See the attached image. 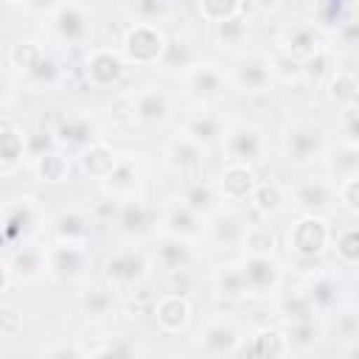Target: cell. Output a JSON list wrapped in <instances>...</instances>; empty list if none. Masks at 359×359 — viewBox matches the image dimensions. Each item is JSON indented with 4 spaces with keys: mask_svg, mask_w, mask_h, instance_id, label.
Wrapping results in <instances>:
<instances>
[{
    "mask_svg": "<svg viewBox=\"0 0 359 359\" xmlns=\"http://www.w3.org/2000/svg\"><path fill=\"white\" fill-rule=\"evenodd\" d=\"M328 135L314 121H292L280 132V154L294 168H309L323 160L328 149Z\"/></svg>",
    "mask_w": 359,
    "mask_h": 359,
    "instance_id": "3",
    "label": "cell"
},
{
    "mask_svg": "<svg viewBox=\"0 0 359 359\" xmlns=\"http://www.w3.org/2000/svg\"><path fill=\"white\" fill-rule=\"evenodd\" d=\"M238 269L250 300H272L283 289V264L275 255H241Z\"/></svg>",
    "mask_w": 359,
    "mask_h": 359,
    "instance_id": "11",
    "label": "cell"
},
{
    "mask_svg": "<svg viewBox=\"0 0 359 359\" xmlns=\"http://www.w3.org/2000/svg\"><path fill=\"white\" fill-rule=\"evenodd\" d=\"M194 247L196 244H191V241H180V238H171V236H154V247L149 250L151 266L165 272V275H182L196 261Z\"/></svg>",
    "mask_w": 359,
    "mask_h": 359,
    "instance_id": "24",
    "label": "cell"
},
{
    "mask_svg": "<svg viewBox=\"0 0 359 359\" xmlns=\"http://www.w3.org/2000/svg\"><path fill=\"white\" fill-rule=\"evenodd\" d=\"M25 163V132L14 123H0V165L14 168Z\"/></svg>",
    "mask_w": 359,
    "mask_h": 359,
    "instance_id": "46",
    "label": "cell"
},
{
    "mask_svg": "<svg viewBox=\"0 0 359 359\" xmlns=\"http://www.w3.org/2000/svg\"><path fill=\"white\" fill-rule=\"evenodd\" d=\"M247 202L252 205V210H255L258 216L275 219V216L286 213V208H289V191H286L283 185L272 182V180H269V182H261V180H258V185H255V191L250 194Z\"/></svg>",
    "mask_w": 359,
    "mask_h": 359,
    "instance_id": "38",
    "label": "cell"
},
{
    "mask_svg": "<svg viewBox=\"0 0 359 359\" xmlns=\"http://www.w3.org/2000/svg\"><path fill=\"white\" fill-rule=\"evenodd\" d=\"M331 65H334V50H331V48L323 50V53H317V56H311V59H306V62L300 65L303 81H309V84H323V81L328 79V73L334 70Z\"/></svg>",
    "mask_w": 359,
    "mask_h": 359,
    "instance_id": "50",
    "label": "cell"
},
{
    "mask_svg": "<svg viewBox=\"0 0 359 359\" xmlns=\"http://www.w3.org/2000/svg\"><path fill=\"white\" fill-rule=\"evenodd\" d=\"M244 227H247L244 216L238 210H233L230 205H224L205 219V238L202 241H208L216 250H238Z\"/></svg>",
    "mask_w": 359,
    "mask_h": 359,
    "instance_id": "26",
    "label": "cell"
},
{
    "mask_svg": "<svg viewBox=\"0 0 359 359\" xmlns=\"http://www.w3.org/2000/svg\"><path fill=\"white\" fill-rule=\"evenodd\" d=\"M25 331V317L17 306L0 303V339H17Z\"/></svg>",
    "mask_w": 359,
    "mask_h": 359,
    "instance_id": "51",
    "label": "cell"
},
{
    "mask_svg": "<svg viewBox=\"0 0 359 359\" xmlns=\"http://www.w3.org/2000/svg\"><path fill=\"white\" fill-rule=\"evenodd\" d=\"M11 269H8V261H0V294H6L11 289Z\"/></svg>",
    "mask_w": 359,
    "mask_h": 359,
    "instance_id": "61",
    "label": "cell"
},
{
    "mask_svg": "<svg viewBox=\"0 0 359 359\" xmlns=\"http://www.w3.org/2000/svg\"><path fill=\"white\" fill-rule=\"evenodd\" d=\"M79 314L90 323V325H107L121 314V294L112 286H81L79 297H76Z\"/></svg>",
    "mask_w": 359,
    "mask_h": 359,
    "instance_id": "22",
    "label": "cell"
},
{
    "mask_svg": "<svg viewBox=\"0 0 359 359\" xmlns=\"http://www.w3.org/2000/svg\"><path fill=\"white\" fill-rule=\"evenodd\" d=\"M45 224H48V216L39 196L20 194L0 208V244L20 247L28 241H36L45 233Z\"/></svg>",
    "mask_w": 359,
    "mask_h": 359,
    "instance_id": "1",
    "label": "cell"
},
{
    "mask_svg": "<svg viewBox=\"0 0 359 359\" xmlns=\"http://www.w3.org/2000/svg\"><path fill=\"white\" fill-rule=\"evenodd\" d=\"M22 81H25L34 93H50V90H56V87L62 84V65H59L50 53H45Z\"/></svg>",
    "mask_w": 359,
    "mask_h": 359,
    "instance_id": "45",
    "label": "cell"
},
{
    "mask_svg": "<svg viewBox=\"0 0 359 359\" xmlns=\"http://www.w3.org/2000/svg\"><path fill=\"white\" fill-rule=\"evenodd\" d=\"M250 3H252V8L261 11V14H275V11L283 6V0H250Z\"/></svg>",
    "mask_w": 359,
    "mask_h": 359,
    "instance_id": "60",
    "label": "cell"
},
{
    "mask_svg": "<svg viewBox=\"0 0 359 359\" xmlns=\"http://www.w3.org/2000/svg\"><path fill=\"white\" fill-rule=\"evenodd\" d=\"M351 20V0H320V14H317V25L331 34L337 31L342 22Z\"/></svg>",
    "mask_w": 359,
    "mask_h": 359,
    "instance_id": "48",
    "label": "cell"
},
{
    "mask_svg": "<svg viewBox=\"0 0 359 359\" xmlns=\"http://www.w3.org/2000/svg\"><path fill=\"white\" fill-rule=\"evenodd\" d=\"M48 28H50V36L65 45V48H79V45H87L95 34V20H93V11L76 0H62L50 8L48 14Z\"/></svg>",
    "mask_w": 359,
    "mask_h": 359,
    "instance_id": "5",
    "label": "cell"
},
{
    "mask_svg": "<svg viewBox=\"0 0 359 359\" xmlns=\"http://www.w3.org/2000/svg\"><path fill=\"white\" fill-rule=\"evenodd\" d=\"M213 182H216V191H219L222 202L230 205V208H236V205L247 202L250 194L255 191V185H258V171H255V165H250V163L224 160V165H222V171H219V177H216Z\"/></svg>",
    "mask_w": 359,
    "mask_h": 359,
    "instance_id": "19",
    "label": "cell"
},
{
    "mask_svg": "<svg viewBox=\"0 0 359 359\" xmlns=\"http://www.w3.org/2000/svg\"><path fill=\"white\" fill-rule=\"evenodd\" d=\"M42 56H45V45L39 39H17L6 50V65L17 79H25Z\"/></svg>",
    "mask_w": 359,
    "mask_h": 359,
    "instance_id": "40",
    "label": "cell"
},
{
    "mask_svg": "<svg viewBox=\"0 0 359 359\" xmlns=\"http://www.w3.org/2000/svg\"><path fill=\"white\" fill-rule=\"evenodd\" d=\"M45 261H48V278L62 286L84 283L93 269V255H90L87 244L50 241V244H45Z\"/></svg>",
    "mask_w": 359,
    "mask_h": 359,
    "instance_id": "6",
    "label": "cell"
},
{
    "mask_svg": "<svg viewBox=\"0 0 359 359\" xmlns=\"http://www.w3.org/2000/svg\"><path fill=\"white\" fill-rule=\"evenodd\" d=\"M143 182H146V168L140 154L126 151L118 157V163L112 165V171L98 182L104 199L112 202H123V199H135L143 194Z\"/></svg>",
    "mask_w": 359,
    "mask_h": 359,
    "instance_id": "13",
    "label": "cell"
},
{
    "mask_svg": "<svg viewBox=\"0 0 359 359\" xmlns=\"http://www.w3.org/2000/svg\"><path fill=\"white\" fill-rule=\"evenodd\" d=\"M331 241V219L300 213L286 230V250L292 258H323Z\"/></svg>",
    "mask_w": 359,
    "mask_h": 359,
    "instance_id": "9",
    "label": "cell"
},
{
    "mask_svg": "<svg viewBox=\"0 0 359 359\" xmlns=\"http://www.w3.org/2000/svg\"><path fill=\"white\" fill-rule=\"evenodd\" d=\"M42 356H73V359H81V356H87V348L76 345V342H56V345L42 348Z\"/></svg>",
    "mask_w": 359,
    "mask_h": 359,
    "instance_id": "58",
    "label": "cell"
},
{
    "mask_svg": "<svg viewBox=\"0 0 359 359\" xmlns=\"http://www.w3.org/2000/svg\"><path fill=\"white\" fill-rule=\"evenodd\" d=\"M154 222H157V210L151 205H146L143 196L118 202L115 216H112V224H115L118 236L132 238V241H140V238L151 236L154 233Z\"/></svg>",
    "mask_w": 359,
    "mask_h": 359,
    "instance_id": "20",
    "label": "cell"
},
{
    "mask_svg": "<svg viewBox=\"0 0 359 359\" xmlns=\"http://www.w3.org/2000/svg\"><path fill=\"white\" fill-rule=\"evenodd\" d=\"M31 174L36 182L42 185H65L73 174V154H67L65 149L53 146L48 151H42L39 157H34L31 163Z\"/></svg>",
    "mask_w": 359,
    "mask_h": 359,
    "instance_id": "32",
    "label": "cell"
},
{
    "mask_svg": "<svg viewBox=\"0 0 359 359\" xmlns=\"http://www.w3.org/2000/svg\"><path fill=\"white\" fill-rule=\"evenodd\" d=\"M180 199L194 210L199 213L202 219H208L210 213H216L219 208H224L219 191H216V182L213 180H199V177H191L182 191H180Z\"/></svg>",
    "mask_w": 359,
    "mask_h": 359,
    "instance_id": "35",
    "label": "cell"
},
{
    "mask_svg": "<svg viewBox=\"0 0 359 359\" xmlns=\"http://www.w3.org/2000/svg\"><path fill=\"white\" fill-rule=\"evenodd\" d=\"M328 250L334 252V258H337L339 266L356 269V264H359V227L356 224H345L339 230L331 227Z\"/></svg>",
    "mask_w": 359,
    "mask_h": 359,
    "instance_id": "43",
    "label": "cell"
},
{
    "mask_svg": "<svg viewBox=\"0 0 359 359\" xmlns=\"http://www.w3.org/2000/svg\"><path fill=\"white\" fill-rule=\"evenodd\" d=\"M272 300H278V306H275V314H278V320L286 325V323H297V320H311V317H317V311L311 309V303H309V297L303 294V289H297V292H286V294H275Z\"/></svg>",
    "mask_w": 359,
    "mask_h": 359,
    "instance_id": "44",
    "label": "cell"
},
{
    "mask_svg": "<svg viewBox=\"0 0 359 359\" xmlns=\"http://www.w3.org/2000/svg\"><path fill=\"white\" fill-rule=\"evenodd\" d=\"M345 289H342V283L337 280V275L334 272H328V269H320V272H314L311 278H306L303 280V294L309 297V303H311V309L317 311V317H331L337 309H342V303H345V294H342Z\"/></svg>",
    "mask_w": 359,
    "mask_h": 359,
    "instance_id": "25",
    "label": "cell"
},
{
    "mask_svg": "<svg viewBox=\"0 0 359 359\" xmlns=\"http://www.w3.org/2000/svg\"><path fill=\"white\" fill-rule=\"evenodd\" d=\"M8 269H11V280L14 283H36L42 278H48V261H45V247L39 241H28L14 247L11 258H8Z\"/></svg>",
    "mask_w": 359,
    "mask_h": 359,
    "instance_id": "29",
    "label": "cell"
},
{
    "mask_svg": "<svg viewBox=\"0 0 359 359\" xmlns=\"http://www.w3.org/2000/svg\"><path fill=\"white\" fill-rule=\"evenodd\" d=\"M180 79H182L185 93H188L196 104H202V107L219 101V98L224 95V90H227V76H224V70H222L219 65L202 62V59H199V62H188V65L180 70Z\"/></svg>",
    "mask_w": 359,
    "mask_h": 359,
    "instance_id": "14",
    "label": "cell"
},
{
    "mask_svg": "<svg viewBox=\"0 0 359 359\" xmlns=\"http://www.w3.org/2000/svg\"><path fill=\"white\" fill-rule=\"evenodd\" d=\"M123 11L132 22H154L160 25L171 14V0H121Z\"/></svg>",
    "mask_w": 359,
    "mask_h": 359,
    "instance_id": "47",
    "label": "cell"
},
{
    "mask_svg": "<svg viewBox=\"0 0 359 359\" xmlns=\"http://www.w3.org/2000/svg\"><path fill=\"white\" fill-rule=\"evenodd\" d=\"M247 39H250V20L244 11L213 25V42L222 50H241L247 45Z\"/></svg>",
    "mask_w": 359,
    "mask_h": 359,
    "instance_id": "42",
    "label": "cell"
},
{
    "mask_svg": "<svg viewBox=\"0 0 359 359\" xmlns=\"http://www.w3.org/2000/svg\"><path fill=\"white\" fill-rule=\"evenodd\" d=\"M109 112L118 123L123 126H135V115H132V101H129V93H121L112 104H109Z\"/></svg>",
    "mask_w": 359,
    "mask_h": 359,
    "instance_id": "57",
    "label": "cell"
},
{
    "mask_svg": "<svg viewBox=\"0 0 359 359\" xmlns=\"http://www.w3.org/2000/svg\"><path fill=\"white\" fill-rule=\"evenodd\" d=\"M224 76H227V87H233L241 95H261V93H269L275 84L269 53H261V50L238 53Z\"/></svg>",
    "mask_w": 359,
    "mask_h": 359,
    "instance_id": "10",
    "label": "cell"
},
{
    "mask_svg": "<svg viewBox=\"0 0 359 359\" xmlns=\"http://www.w3.org/2000/svg\"><path fill=\"white\" fill-rule=\"evenodd\" d=\"M269 62H272V73H275V81H278V79H280V81H286V84H292V81H303V73H300V62H294V59L283 56L280 50L269 53Z\"/></svg>",
    "mask_w": 359,
    "mask_h": 359,
    "instance_id": "52",
    "label": "cell"
},
{
    "mask_svg": "<svg viewBox=\"0 0 359 359\" xmlns=\"http://www.w3.org/2000/svg\"><path fill=\"white\" fill-rule=\"evenodd\" d=\"M219 149H222L224 160L258 165L266 157V129L252 121H233L224 126Z\"/></svg>",
    "mask_w": 359,
    "mask_h": 359,
    "instance_id": "8",
    "label": "cell"
},
{
    "mask_svg": "<svg viewBox=\"0 0 359 359\" xmlns=\"http://www.w3.org/2000/svg\"><path fill=\"white\" fill-rule=\"evenodd\" d=\"M101 275H104L107 286H112L118 294H126V292H135L140 283L149 280L151 258L137 241H126L104 258Z\"/></svg>",
    "mask_w": 359,
    "mask_h": 359,
    "instance_id": "2",
    "label": "cell"
},
{
    "mask_svg": "<svg viewBox=\"0 0 359 359\" xmlns=\"http://www.w3.org/2000/svg\"><path fill=\"white\" fill-rule=\"evenodd\" d=\"M118 157H121V151L112 143H107L104 137H95L90 146H84L79 154H73L79 171L87 180H95V182H101L112 171V165L118 163Z\"/></svg>",
    "mask_w": 359,
    "mask_h": 359,
    "instance_id": "31",
    "label": "cell"
},
{
    "mask_svg": "<svg viewBox=\"0 0 359 359\" xmlns=\"http://www.w3.org/2000/svg\"><path fill=\"white\" fill-rule=\"evenodd\" d=\"M238 250L244 255H275V250H278L275 227L269 222H247Z\"/></svg>",
    "mask_w": 359,
    "mask_h": 359,
    "instance_id": "41",
    "label": "cell"
},
{
    "mask_svg": "<svg viewBox=\"0 0 359 359\" xmlns=\"http://www.w3.org/2000/svg\"><path fill=\"white\" fill-rule=\"evenodd\" d=\"M244 325L230 317V314H213L202 323V328L196 331V351L202 356L210 359H222V356H238L241 345H244Z\"/></svg>",
    "mask_w": 359,
    "mask_h": 359,
    "instance_id": "7",
    "label": "cell"
},
{
    "mask_svg": "<svg viewBox=\"0 0 359 359\" xmlns=\"http://www.w3.org/2000/svg\"><path fill=\"white\" fill-rule=\"evenodd\" d=\"M129 73V65L126 59L121 56L118 48H90L87 56H84V79L90 87L95 90H112L118 87Z\"/></svg>",
    "mask_w": 359,
    "mask_h": 359,
    "instance_id": "16",
    "label": "cell"
},
{
    "mask_svg": "<svg viewBox=\"0 0 359 359\" xmlns=\"http://www.w3.org/2000/svg\"><path fill=\"white\" fill-rule=\"evenodd\" d=\"M205 157H208V149H202L199 143H194L191 137H185L182 132L171 135L163 146V160L165 165L182 177V180H191V177H199L202 165H205Z\"/></svg>",
    "mask_w": 359,
    "mask_h": 359,
    "instance_id": "23",
    "label": "cell"
},
{
    "mask_svg": "<svg viewBox=\"0 0 359 359\" xmlns=\"http://www.w3.org/2000/svg\"><path fill=\"white\" fill-rule=\"evenodd\" d=\"M196 8H199V17L210 25L244 11V0H196Z\"/></svg>",
    "mask_w": 359,
    "mask_h": 359,
    "instance_id": "49",
    "label": "cell"
},
{
    "mask_svg": "<svg viewBox=\"0 0 359 359\" xmlns=\"http://www.w3.org/2000/svg\"><path fill=\"white\" fill-rule=\"evenodd\" d=\"M50 135H53V143L59 149H65L67 154H79L84 146H90L95 137H101L95 121L84 112H73V115L59 118L56 126L50 129Z\"/></svg>",
    "mask_w": 359,
    "mask_h": 359,
    "instance_id": "27",
    "label": "cell"
},
{
    "mask_svg": "<svg viewBox=\"0 0 359 359\" xmlns=\"http://www.w3.org/2000/svg\"><path fill=\"white\" fill-rule=\"evenodd\" d=\"M151 317L157 323V328L168 337H180L188 331L191 320H194V303L188 294L182 292H165L154 300L151 306Z\"/></svg>",
    "mask_w": 359,
    "mask_h": 359,
    "instance_id": "21",
    "label": "cell"
},
{
    "mask_svg": "<svg viewBox=\"0 0 359 359\" xmlns=\"http://www.w3.org/2000/svg\"><path fill=\"white\" fill-rule=\"evenodd\" d=\"M50 241H70V244H90L93 236V216L81 208H65L45 224Z\"/></svg>",
    "mask_w": 359,
    "mask_h": 359,
    "instance_id": "28",
    "label": "cell"
},
{
    "mask_svg": "<svg viewBox=\"0 0 359 359\" xmlns=\"http://www.w3.org/2000/svg\"><path fill=\"white\" fill-rule=\"evenodd\" d=\"M283 331H286V342H289V351L292 353H309V351H314L325 339V323H323V317L286 323Z\"/></svg>",
    "mask_w": 359,
    "mask_h": 359,
    "instance_id": "39",
    "label": "cell"
},
{
    "mask_svg": "<svg viewBox=\"0 0 359 359\" xmlns=\"http://www.w3.org/2000/svg\"><path fill=\"white\" fill-rule=\"evenodd\" d=\"M14 95H17L14 79H11L6 70H0V109H6V107L14 101Z\"/></svg>",
    "mask_w": 359,
    "mask_h": 359,
    "instance_id": "59",
    "label": "cell"
},
{
    "mask_svg": "<svg viewBox=\"0 0 359 359\" xmlns=\"http://www.w3.org/2000/svg\"><path fill=\"white\" fill-rule=\"evenodd\" d=\"M56 143H53V135H50V129H39V132H31V135H25V163H31L34 157H39L42 151H48V149H53Z\"/></svg>",
    "mask_w": 359,
    "mask_h": 359,
    "instance_id": "55",
    "label": "cell"
},
{
    "mask_svg": "<svg viewBox=\"0 0 359 359\" xmlns=\"http://www.w3.org/2000/svg\"><path fill=\"white\" fill-rule=\"evenodd\" d=\"M137 348L126 342V337H112L98 345H87V356H132Z\"/></svg>",
    "mask_w": 359,
    "mask_h": 359,
    "instance_id": "54",
    "label": "cell"
},
{
    "mask_svg": "<svg viewBox=\"0 0 359 359\" xmlns=\"http://www.w3.org/2000/svg\"><path fill=\"white\" fill-rule=\"evenodd\" d=\"M210 289L219 300L224 303H244L250 300L247 294V283L241 278V269H238V261L233 264H219L213 272H210Z\"/></svg>",
    "mask_w": 359,
    "mask_h": 359,
    "instance_id": "37",
    "label": "cell"
},
{
    "mask_svg": "<svg viewBox=\"0 0 359 359\" xmlns=\"http://www.w3.org/2000/svg\"><path fill=\"white\" fill-rule=\"evenodd\" d=\"M320 163L325 165V180H331L334 185L348 177H356L359 174V143H348V140L328 143Z\"/></svg>",
    "mask_w": 359,
    "mask_h": 359,
    "instance_id": "34",
    "label": "cell"
},
{
    "mask_svg": "<svg viewBox=\"0 0 359 359\" xmlns=\"http://www.w3.org/2000/svg\"><path fill=\"white\" fill-rule=\"evenodd\" d=\"M289 205H294L300 213L314 216H334L337 213V185L325 177H303L289 188Z\"/></svg>",
    "mask_w": 359,
    "mask_h": 359,
    "instance_id": "15",
    "label": "cell"
},
{
    "mask_svg": "<svg viewBox=\"0 0 359 359\" xmlns=\"http://www.w3.org/2000/svg\"><path fill=\"white\" fill-rule=\"evenodd\" d=\"M168 48V36L154 22H132L121 36V56L129 67H154L163 62Z\"/></svg>",
    "mask_w": 359,
    "mask_h": 359,
    "instance_id": "4",
    "label": "cell"
},
{
    "mask_svg": "<svg viewBox=\"0 0 359 359\" xmlns=\"http://www.w3.org/2000/svg\"><path fill=\"white\" fill-rule=\"evenodd\" d=\"M328 34L317 22H294L278 34V50L294 62H306L323 50H328Z\"/></svg>",
    "mask_w": 359,
    "mask_h": 359,
    "instance_id": "17",
    "label": "cell"
},
{
    "mask_svg": "<svg viewBox=\"0 0 359 359\" xmlns=\"http://www.w3.org/2000/svg\"><path fill=\"white\" fill-rule=\"evenodd\" d=\"M0 3H6V6H11V8H25V6H31L34 0H0Z\"/></svg>",
    "mask_w": 359,
    "mask_h": 359,
    "instance_id": "62",
    "label": "cell"
},
{
    "mask_svg": "<svg viewBox=\"0 0 359 359\" xmlns=\"http://www.w3.org/2000/svg\"><path fill=\"white\" fill-rule=\"evenodd\" d=\"M337 205L342 210H348L351 216L359 213V174L337 182Z\"/></svg>",
    "mask_w": 359,
    "mask_h": 359,
    "instance_id": "53",
    "label": "cell"
},
{
    "mask_svg": "<svg viewBox=\"0 0 359 359\" xmlns=\"http://www.w3.org/2000/svg\"><path fill=\"white\" fill-rule=\"evenodd\" d=\"M129 101H132L135 126H165L174 118V98L157 84H143L132 90Z\"/></svg>",
    "mask_w": 359,
    "mask_h": 359,
    "instance_id": "18",
    "label": "cell"
},
{
    "mask_svg": "<svg viewBox=\"0 0 359 359\" xmlns=\"http://www.w3.org/2000/svg\"><path fill=\"white\" fill-rule=\"evenodd\" d=\"M224 126H227V121H224L219 112H213V109H199V112H191V115L182 121L180 132H182L185 137H191L194 143H199L202 149H210V146H219V140H222V135H224Z\"/></svg>",
    "mask_w": 359,
    "mask_h": 359,
    "instance_id": "33",
    "label": "cell"
},
{
    "mask_svg": "<svg viewBox=\"0 0 359 359\" xmlns=\"http://www.w3.org/2000/svg\"><path fill=\"white\" fill-rule=\"evenodd\" d=\"M154 236H171V238H180V241L199 244L205 238V219L199 213H194L180 196H174L157 210Z\"/></svg>",
    "mask_w": 359,
    "mask_h": 359,
    "instance_id": "12",
    "label": "cell"
},
{
    "mask_svg": "<svg viewBox=\"0 0 359 359\" xmlns=\"http://www.w3.org/2000/svg\"><path fill=\"white\" fill-rule=\"evenodd\" d=\"M334 314H337V337L345 339L351 348H356V339H359V320H356V314L353 311H342L339 314V309Z\"/></svg>",
    "mask_w": 359,
    "mask_h": 359,
    "instance_id": "56",
    "label": "cell"
},
{
    "mask_svg": "<svg viewBox=\"0 0 359 359\" xmlns=\"http://www.w3.org/2000/svg\"><path fill=\"white\" fill-rule=\"evenodd\" d=\"M241 353L255 356V359H280V356H292L289 342H286V331L278 325H258L244 337Z\"/></svg>",
    "mask_w": 359,
    "mask_h": 359,
    "instance_id": "30",
    "label": "cell"
},
{
    "mask_svg": "<svg viewBox=\"0 0 359 359\" xmlns=\"http://www.w3.org/2000/svg\"><path fill=\"white\" fill-rule=\"evenodd\" d=\"M323 90L337 109H351L359 104V81H356V73L348 67H334L323 81Z\"/></svg>",
    "mask_w": 359,
    "mask_h": 359,
    "instance_id": "36",
    "label": "cell"
}]
</instances>
